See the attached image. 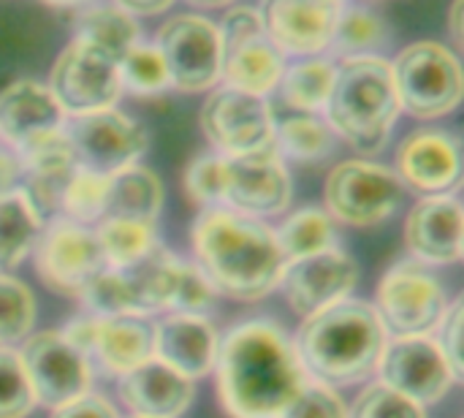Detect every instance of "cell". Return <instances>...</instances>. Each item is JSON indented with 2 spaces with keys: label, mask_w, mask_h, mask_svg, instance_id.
<instances>
[{
  "label": "cell",
  "mask_w": 464,
  "mask_h": 418,
  "mask_svg": "<svg viewBox=\"0 0 464 418\" xmlns=\"http://www.w3.org/2000/svg\"><path fill=\"white\" fill-rule=\"evenodd\" d=\"M215 373L231 418H280L307 384L291 337L269 321H247L220 337Z\"/></svg>",
  "instance_id": "1"
},
{
  "label": "cell",
  "mask_w": 464,
  "mask_h": 418,
  "mask_svg": "<svg viewBox=\"0 0 464 418\" xmlns=\"http://www.w3.org/2000/svg\"><path fill=\"white\" fill-rule=\"evenodd\" d=\"M193 250L196 267L207 275L212 288L237 302L269 296L285 269L275 231L261 220L223 207L204 209L196 218Z\"/></svg>",
  "instance_id": "2"
},
{
  "label": "cell",
  "mask_w": 464,
  "mask_h": 418,
  "mask_svg": "<svg viewBox=\"0 0 464 418\" xmlns=\"http://www.w3.org/2000/svg\"><path fill=\"white\" fill-rule=\"evenodd\" d=\"M389 335L367 302L343 299L334 307L304 318L294 351L304 373L324 386H348L378 370Z\"/></svg>",
  "instance_id": "3"
},
{
  "label": "cell",
  "mask_w": 464,
  "mask_h": 418,
  "mask_svg": "<svg viewBox=\"0 0 464 418\" xmlns=\"http://www.w3.org/2000/svg\"><path fill=\"white\" fill-rule=\"evenodd\" d=\"M326 125L359 152H378L400 117V98L392 76V60L381 54L345 57L334 68Z\"/></svg>",
  "instance_id": "4"
},
{
  "label": "cell",
  "mask_w": 464,
  "mask_h": 418,
  "mask_svg": "<svg viewBox=\"0 0 464 418\" xmlns=\"http://www.w3.org/2000/svg\"><path fill=\"white\" fill-rule=\"evenodd\" d=\"M400 109L416 120H440L462 103L459 54L440 41H416L392 60Z\"/></svg>",
  "instance_id": "5"
},
{
  "label": "cell",
  "mask_w": 464,
  "mask_h": 418,
  "mask_svg": "<svg viewBox=\"0 0 464 418\" xmlns=\"http://www.w3.org/2000/svg\"><path fill=\"white\" fill-rule=\"evenodd\" d=\"M218 33L223 46L220 79L228 87L264 98L277 90V82L285 71V54L269 41L258 8H228L223 22L218 24Z\"/></svg>",
  "instance_id": "6"
},
{
  "label": "cell",
  "mask_w": 464,
  "mask_h": 418,
  "mask_svg": "<svg viewBox=\"0 0 464 418\" xmlns=\"http://www.w3.org/2000/svg\"><path fill=\"white\" fill-rule=\"evenodd\" d=\"M405 199V185L394 169L372 160L337 163L324 185V201L332 220L356 228H372L389 220Z\"/></svg>",
  "instance_id": "7"
},
{
  "label": "cell",
  "mask_w": 464,
  "mask_h": 418,
  "mask_svg": "<svg viewBox=\"0 0 464 418\" xmlns=\"http://www.w3.org/2000/svg\"><path fill=\"white\" fill-rule=\"evenodd\" d=\"M443 283L419 261L394 264L378 283V318L386 335L419 337L438 329L446 316Z\"/></svg>",
  "instance_id": "8"
},
{
  "label": "cell",
  "mask_w": 464,
  "mask_h": 418,
  "mask_svg": "<svg viewBox=\"0 0 464 418\" xmlns=\"http://www.w3.org/2000/svg\"><path fill=\"white\" fill-rule=\"evenodd\" d=\"M76 169L111 177L120 169L139 163L150 147V133L141 122L120 109H101L92 114L71 117L65 122Z\"/></svg>",
  "instance_id": "9"
},
{
  "label": "cell",
  "mask_w": 464,
  "mask_h": 418,
  "mask_svg": "<svg viewBox=\"0 0 464 418\" xmlns=\"http://www.w3.org/2000/svg\"><path fill=\"white\" fill-rule=\"evenodd\" d=\"M46 87L65 117L111 109L122 95L117 60L76 38L57 54Z\"/></svg>",
  "instance_id": "10"
},
{
  "label": "cell",
  "mask_w": 464,
  "mask_h": 418,
  "mask_svg": "<svg viewBox=\"0 0 464 418\" xmlns=\"http://www.w3.org/2000/svg\"><path fill=\"white\" fill-rule=\"evenodd\" d=\"M275 112L264 95L237 87H218L201 106V131L223 158H239L272 147Z\"/></svg>",
  "instance_id": "11"
},
{
  "label": "cell",
  "mask_w": 464,
  "mask_h": 418,
  "mask_svg": "<svg viewBox=\"0 0 464 418\" xmlns=\"http://www.w3.org/2000/svg\"><path fill=\"white\" fill-rule=\"evenodd\" d=\"M155 46L163 54L171 87L182 92H204L220 82L223 46L212 19L201 14H177L163 22Z\"/></svg>",
  "instance_id": "12"
},
{
  "label": "cell",
  "mask_w": 464,
  "mask_h": 418,
  "mask_svg": "<svg viewBox=\"0 0 464 418\" xmlns=\"http://www.w3.org/2000/svg\"><path fill=\"white\" fill-rule=\"evenodd\" d=\"M35 269L44 286L60 296L79 299L82 291L109 269L95 231L71 220H54L35 239Z\"/></svg>",
  "instance_id": "13"
},
{
  "label": "cell",
  "mask_w": 464,
  "mask_h": 418,
  "mask_svg": "<svg viewBox=\"0 0 464 418\" xmlns=\"http://www.w3.org/2000/svg\"><path fill=\"white\" fill-rule=\"evenodd\" d=\"M378 373L383 386L421 408L440 403L457 384L451 365L446 362L438 340L430 335L394 337L392 343H386Z\"/></svg>",
  "instance_id": "14"
},
{
  "label": "cell",
  "mask_w": 464,
  "mask_h": 418,
  "mask_svg": "<svg viewBox=\"0 0 464 418\" xmlns=\"http://www.w3.org/2000/svg\"><path fill=\"white\" fill-rule=\"evenodd\" d=\"M294 196L285 160L272 147L223 158V204L245 218H275L288 209Z\"/></svg>",
  "instance_id": "15"
},
{
  "label": "cell",
  "mask_w": 464,
  "mask_h": 418,
  "mask_svg": "<svg viewBox=\"0 0 464 418\" xmlns=\"http://www.w3.org/2000/svg\"><path fill=\"white\" fill-rule=\"evenodd\" d=\"M16 354L30 381L35 405L54 411L90 392V362L60 332L30 335Z\"/></svg>",
  "instance_id": "16"
},
{
  "label": "cell",
  "mask_w": 464,
  "mask_h": 418,
  "mask_svg": "<svg viewBox=\"0 0 464 418\" xmlns=\"http://www.w3.org/2000/svg\"><path fill=\"white\" fill-rule=\"evenodd\" d=\"M356 283H359V264L337 248L285 261L280 277L285 302L302 318L324 313L337 302L348 299Z\"/></svg>",
  "instance_id": "17"
},
{
  "label": "cell",
  "mask_w": 464,
  "mask_h": 418,
  "mask_svg": "<svg viewBox=\"0 0 464 418\" xmlns=\"http://www.w3.org/2000/svg\"><path fill=\"white\" fill-rule=\"evenodd\" d=\"M345 0H264L258 14L283 54L315 57L329 49Z\"/></svg>",
  "instance_id": "18"
},
{
  "label": "cell",
  "mask_w": 464,
  "mask_h": 418,
  "mask_svg": "<svg viewBox=\"0 0 464 418\" xmlns=\"http://www.w3.org/2000/svg\"><path fill=\"white\" fill-rule=\"evenodd\" d=\"M397 177L402 185L427 196L454 190L462 177L459 139L443 128H419L408 133L397 150Z\"/></svg>",
  "instance_id": "19"
},
{
  "label": "cell",
  "mask_w": 464,
  "mask_h": 418,
  "mask_svg": "<svg viewBox=\"0 0 464 418\" xmlns=\"http://www.w3.org/2000/svg\"><path fill=\"white\" fill-rule=\"evenodd\" d=\"M408 250L427 264H457L464 253L462 201L451 193L424 196L405 220Z\"/></svg>",
  "instance_id": "20"
},
{
  "label": "cell",
  "mask_w": 464,
  "mask_h": 418,
  "mask_svg": "<svg viewBox=\"0 0 464 418\" xmlns=\"http://www.w3.org/2000/svg\"><path fill=\"white\" fill-rule=\"evenodd\" d=\"M218 348L220 335L204 316L174 313L152 329V359L188 381H198L215 370Z\"/></svg>",
  "instance_id": "21"
},
{
  "label": "cell",
  "mask_w": 464,
  "mask_h": 418,
  "mask_svg": "<svg viewBox=\"0 0 464 418\" xmlns=\"http://www.w3.org/2000/svg\"><path fill=\"white\" fill-rule=\"evenodd\" d=\"M65 114L46 84L35 79H16L0 90V136L14 152L63 131Z\"/></svg>",
  "instance_id": "22"
},
{
  "label": "cell",
  "mask_w": 464,
  "mask_h": 418,
  "mask_svg": "<svg viewBox=\"0 0 464 418\" xmlns=\"http://www.w3.org/2000/svg\"><path fill=\"white\" fill-rule=\"evenodd\" d=\"M196 386L158 359L139 365L120 381V400L139 418H179L193 403Z\"/></svg>",
  "instance_id": "23"
},
{
  "label": "cell",
  "mask_w": 464,
  "mask_h": 418,
  "mask_svg": "<svg viewBox=\"0 0 464 418\" xmlns=\"http://www.w3.org/2000/svg\"><path fill=\"white\" fill-rule=\"evenodd\" d=\"M160 209H163V182L152 169L133 163L106 177L103 220L155 226Z\"/></svg>",
  "instance_id": "24"
},
{
  "label": "cell",
  "mask_w": 464,
  "mask_h": 418,
  "mask_svg": "<svg viewBox=\"0 0 464 418\" xmlns=\"http://www.w3.org/2000/svg\"><path fill=\"white\" fill-rule=\"evenodd\" d=\"M92 356L114 375H125L152 359V326L136 316L98 318Z\"/></svg>",
  "instance_id": "25"
},
{
  "label": "cell",
  "mask_w": 464,
  "mask_h": 418,
  "mask_svg": "<svg viewBox=\"0 0 464 418\" xmlns=\"http://www.w3.org/2000/svg\"><path fill=\"white\" fill-rule=\"evenodd\" d=\"M177 264H179V258H174L163 245H155L133 267L120 269L128 283V291L133 296V307H136L139 318L158 313V310H169Z\"/></svg>",
  "instance_id": "26"
},
{
  "label": "cell",
  "mask_w": 464,
  "mask_h": 418,
  "mask_svg": "<svg viewBox=\"0 0 464 418\" xmlns=\"http://www.w3.org/2000/svg\"><path fill=\"white\" fill-rule=\"evenodd\" d=\"M73 38L90 44L117 63L141 41V27L136 16L125 14L122 8L111 5H90L73 22Z\"/></svg>",
  "instance_id": "27"
},
{
  "label": "cell",
  "mask_w": 464,
  "mask_h": 418,
  "mask_svg": "<svg viewBox=\"0 0 464 418\" xmlns=\"http://www.w3.org/2000/svg\"><path fill=\"white\" fill-rule=\"evenodd\" d=\"M38 234L41 215L27 193L19 188L0 196V275H8L30 256Z\"/></svg>",
  "instance_id": "28"
},
{
  "label": "cell",
  "mask_w": 464,
  "mask_h": 418,
  "mask_svg": "<svg viewBox=\"0 0 464 418\" xmlns=\"http://www.w3.org/2000/svg\"><path fill=\"white\" fill-rule=\"evenodd\" d=\"M334 63L329 57H302L299 63L285 65L277 90L280 98L296 109L299 114H315L326 106L332 82H334Z\"/></svg>",
  "instance_id": "29"
},
{
  "label": "cell",
  "mask_w": 464,
  "mask_h": 418,
  "mask_svg": "<svg viewBox=\"0 0 464 418\" xmlns=\"http://www.w3.org/2000/svg\"><path fill=\"white\" fill-rule=\"evenodd\" d=\"M272 144L280 158H291L296 163H318L332 155L334 133L326 120L315 114H294L275 125Z\"/></svg>",
  "instance_id": "30"
},
{
  "label": "cell",
  "mask_w": 464,
  "mask_h": 418,
  "mask_svg": "<svg viewBox=\"0 0 464 418\" xmlns=\"http://www.w3.org/2000/svg\"><path fill=\"white\" fill-rule=\"evenodd\" d=\"M275 239H277L285 261H294V258H304V256L324 253V250L334 248L337 228L326 209L304 207L283 220V226L275 231Z\"/></svg>",
  "instance_id": "31"
},
{
  "label": "cell",
  "mask_w": 464,
  "mask_h": 418,
  "mask_svg": "<svg viewBox=\"0 0 464 418\" xmlns=\"http://www.w3.org/2000/svg\"><path fill=\"white\" fill-rule=\"evenodd\" d=\"M386 44H389L386 19L381 14L364 8V5H351V8L340 11L329 49H334L345 60V57L375 54Z\"/></svg>",
  "instance_id": "32"
},
{
  "label": "cell",
  "mask_w": 464,
  "mask_h": 418,
  "mask_svg": "<svg viewBox=\"0 0 464 418\" xmlns=\"http://www.w3.org/2000/svg\"><path fill=\"white\" fill-rule=\"evenodd\" d=\"M95 239L109 269H128L158 245L152 226L125 220H101L95 228Z\"/></svg>",
  "instance_id": "33"
},
{
  "label": "cell",
  "mask_w": 464,
  "mask_h": 418,
  "mask_svg": "<svg viewBox=\"0 0 464 418\" xmlns=\"http://www.w3.org/2000/svg\"><path fill=\"white\" fill-rule=\"evenodd\" d=\"M33 324L35 299L30 288L11 275H0V348H14L24 343Z\"/></svg>",
  "instance_id": "34"
},
{
  "label": "cell",
  "mask_w": 464,
  "mask_h": 418,
  "mask_svg": "<svg viewBox=\"0 0 464 418\" xmlns=\"http://www.w3.org/2000/svg\"><path fill=\"white\" fill-rule=\"evenodd\" d=\"M120 82L122 90H130L136 95H158L171 87L169 68L163 63V54L155 44H136L120 63Z\"/></svg>",
  "instance_id": "35"
},
{
  "label": "cell",
  "mask_w": 464,
  "mask_h": 418,
  "mask_svg": "<svg viewBox=\"0 0 464 418\" xmlns=\"http://www.w3.org/2000/svg\"><path fill=\"white\" fill-rule=\"evenodd\" d=\"M103 207H106V177L76 169L60 204V209L65 212V220L79 223V226L101 223Z\"/></svg>",
  "instance_id": "36"
},
{
  "label": "cell",
  "mask_w": 464,
  "mask_h": 418,
  "mask_svg": "<svg viewBox=\"0 0 464 418\" xmlns=\"http://www.w3.org/2000/svg\"><path fill=\"white\" fill-rule=\"evenodd\" d=\"M35 408L30 381L14 348H0V418H27Z\"/></svg>",
  "instance_id": "37"
},
{
  "label": "cell",
  "mask_w": 464,
  "mask_h": 418,
  "mask_svg": "<svg viewBox=\"0 0 464 418\" xmlns=\"http://www.w3.org/2000/svg\"><path fill=\"white\" fill-rule=\"evenodd\" d=\"M215 296H218V291L212 288V283L196 264H188V261L177 264L169 310L188 313V316H204L215 305Z\"/></svg>",
  "instance_id": "38"
},
{
  "label": "cell",
  "mask_w": 464,
  "mask_h": 418,
  "mask_svg": "<svg viewBox=\"0 0 464 418\" xmlns=\"http://www.w3.org/2000/svg\"><path fill=\"white\" fill-rule=\"evenodd\" d=\"M185 190L201 209L223 207V155H198L185 171Z\"/></svg>",
  "instance_id": "39"
},
{
  "label": "cell",
  "mask_w": 464,
  "mask_h": 418,
  "mask_svg": "<svg viewBox=\"0 0 464 418\" xmlns=\"http://www.w3.org/2000/svg\"><path fill=\"white\" fill-rule=\"evenodd\" d=\"M348 418H427V413L421 405L411 403L408 397L392 392L378 381L359 394L353 411H348Z\"/></svg>",
  "instance_id": "40"
},
{
  "label": "cell",
  "mask_w": 464,
  "mask_h": 418,
  "mask_svg": "<svg viewBox=\"0 0 464 418\" xmlns=\"http://www.w3.org/2000/svg\"><path fill=\"white\" fill-rule=\"evenodd\" d=\"M280 418H348V408L332 386L304 384V389L280 413Z\"/></svg>",
  "instance_id": "41"
},
{
  "label": "cell",
  "mask_w": 464,
  "mask_h": 418,
  "mask_svg": "<svg viewBox=\"0 0 464 418\" xmlns=\"http://www.w3.org/2000/svg\"><path fill=\"white\" fill-rule=\"evenodd\" d=\"M462 318H464V305L462 299H457L451 307H446L443 321L438 324V345L446 356V362L451 365L457 381H462L464 375V359H462Z\"/></svg>",
  "instance_id": "42"
},
{
  "label": "cell",
  "mask_w": 464,
  "mask_h": 418,
  "mask_svg": "<svg viewBox=\"0 0 464 418\" xmlns=\"http://www.w3.org/2000/svg\"><path fill=\"white\" fill-rule=\"evenodd\" d=\"M52 418H120L117 408L101 394H82L73 403H65L52 411Z\"/></svg>",
  "instance_id": "43"
},
{
  "label": "cell",
  "mask_w": 464,
  "mask_h": 418,
  "mask_svg": "<svg viewBox=\"0 0 464 418\" xmlns=\"http://www.w3.org/2000/svg\"><path fill=\"white\" fill-rule=\"evenodd\" d=\"M95 332H98V318L92 316H82V318H73L60 335L82 354V356H92V345H95Z\"/></svg>",
  "instance_id": "44"
},
{
  "label": "cell",
  "mask_w": 464,
  "mask_h": 418,
  "mask_svg": "<svg viewBox=\"0 0 464 418\" xmlns=\"http://www.w3.org/2000/svg\"><path fill=\"white\" fill-rule=\"evenodd\" d=\"M22 177H24V169H22L19 155L16 152H0V196L19 190Z\"/></svg>",
  "instance_id": "45"
},
{
  "label": "cell",
  "mask_w": 464,
  "mask_h": 418,
  "mask_svg": "<svg viewBox=\"0 0 464 418\" xmlns=\"http://www.w3.org/2000/svg\"><path fill=\"white\" fill-rule=\"evenodd\" d=\"M174 0H114L117 8H122L125 14L130 16H155V14H163Z\"/></svg>",
  "instance_id": "46"
},
{
  "label": "cell",
  "mask_w": 464,
  "mask_h": 418,
  "mask_svg": "<svg viewBox=\"0 0 464 418\" xmlns=\"http://www.w3.org/2000/svg\"><path fill=\"white\" fill-rule=\"evenodd\" d=\"M462 5H464V0H454V3H451V8H449V33H451V41H454L457 46H462V38H464Z\"/></svg>",
  "instance_id": "47"
},
{
  "label": "cell",
  "mask_w": 464,
  "mask_h": 418,
  "mask_svg": "<svg viewBox=\"0 0 464 418\" xmlns=\"http://www.w3.org/2000/svg\"><path fill=\"white\" fill-rule=\"evenodd\" d=\"M190 5H198V8H226L231 5L234 0H188Z\"/></svg>",
  "instance_id": "48"
},
{
  "label": "cell",
  "mask_w": 464,
  "mask_h": 418,
  "mask_svg": "<svg viewBox=\"0 0 464 418\" xmlns=\"http://www.w3.org/2000/svg\"><path fill=\"white\" fill-rule=\"evenodd\" d=\"M44 3H52V5H76L82 0H44Z\"/></svg>",
  "instance_id": "49"
},
{
  "label": "cell",
  "mask_w": 464,
  "mask_h": 418,
  "mask_svg": "<svg viewBox=\"0 0 464 418\" xmlns=\"http://www.w3.org/2000/svg\"><path fill=\"white\" fill-rule=\"evenodd\" d=\"M133 418H139V416H133Z\"/></svg>",
  "instance_id": "50"
}]
</instances>
